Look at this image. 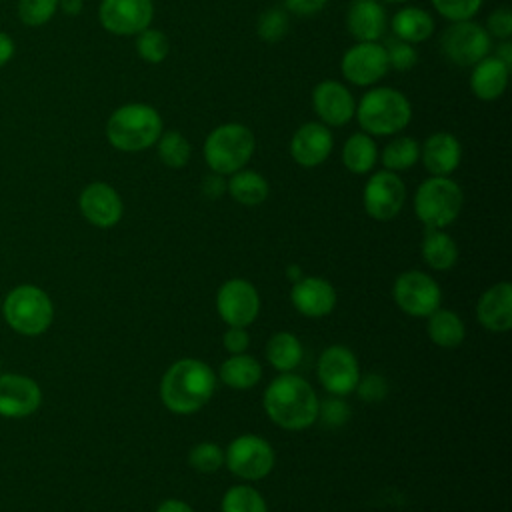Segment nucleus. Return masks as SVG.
Masks as SVG:
<instances>
[{
    "mask_svg": "<svg viewBox=\"0 0 512 512\" xmlns=\"http://www.w3.org/2000/svg\"><path fill=\"white\" fill-rule=\"evenodd\" d=\"M318 398L312 386L290 372L276 376L264 392L268 418L284 430H304L318 418Z\"/></svg>",
    "mask_w": 512,
    "mask_h": 512,
    "instance_id": "1",
    "label": "nucleus"
},
{
    "mask_svg": "<svg viewBox=\"0 0 512 512\" xmlns=\"http://www.w3.org/2000/svg\"><path fill=\"white\" fill-rule=\"evenodd\" d=\"M216 376L208 364L196 358L174 362L160 384V398L174 414L198 412L214 394Z\"/></svg>",
    "mask_w": 512,
    "mask_h": 512,
    "instance_id": "2",
    "label": "nucleus"
},
{
    "mask_svg": "<svg viewBox=\"0 0 512 512\" xmlns=\"http://www.w3.org/2000/svg\"><path fill=\"white\" fill-rule=\"evenodd\" d=\"M162 134V118L156 108L132 102L116 108L106 122L108 142L122 152H140L156 144Z\"/></svg>",
    "mask_w": 512,
    "mask_h": 512,
    "instance_id": "3",
    "label": "nucleus"
},
{
    "mask_svg": "<svg viewBox=\"0 0 512 512\" xmlns=\"http://www.w3.org/2000/svg\"><path fill=\"white\" fill-rule=\"evenodd\" d=\"M354 116L366 134L392 136L410 124L412 106L400 90L380 86L368 90L360 98Z\"/></svg>",
    "mask_w": 512,
    "mask_h": 512,
    "instance_id": "4",
    "label": "nucleus"
},
{
    "mask_svg": "<svg viewBox=\"0 0 512 512\" xmlns=\"http://www.w3.org/2000/svg\"><path fill=\"white\" fill-rule=\"evenodd\" d=\"M256 140L250 128L240 122L216 126L204 140V160L214 174L230 176L242 170L252 158Z\"/></svg>",
    "mask_w": 512,
    "mask_h": 512,
    "instance_id": "5",
    "label": "nucleus"
},
{
    "mask_svg": "<svg viewBox=\"0 0 512 512\" xmlns=\"http://www.w3.org/2000/svg\"><path fill=\"white\" fill-rule=\"evenodd\" d=\"M2 314L14 332L38 336L50 328L54 320V306L42 288L22 284L6 296L2 302Z\"/></svg>",
    "mask_w": 512,
    "mask_h": 512,
    "instance_id": "6",
    "label": "nucleus"
},
{
    "mask_svg": "<svg viewBox=\"0 0 512 512\" xmlns=\"http://www.w3.org/2000/svg\"><path fill=\"white\" fill-rule=\"evenodd\" d=\"M464 194L448 176L424 180L414 196V210L426 228H446L462 210Z\"/></svg>",
    "mask_w": 512,
    "mask_h": 512,
    "instance_id": "7",
    "label": "nucleus"
},
{
    "mask_svg": "<svg viewBox=\"0 0 512 512\" xmlns=\"http://www.w3.org/2000/svg\"><path fill=\"white\" fill-rule=\"evenodd\" d=\"M440 46L446 58L454 64L474 66L488 56L492 48V36L486 32L484 26L476 24L474 20H462L452 22V26L444 30Z\"/></svg>",
    "mask_w": 512,
    "mask_h": 512,
    "instance_id": "8",
    "label": "nucleus"
},
{
    "mask_svg": "<svg viewBox=\"0 0 512 512\" xmlns=\"http://www.w3.org/2000/svg\"><path fill=\"white\" fill-rule=\"evenodd\" d=\"M224 462L232 474L244 480H260L274 468V450L262 436L242 434L230 442Z\"/></svg>",
    "mask_w": 512,
    "mask_h": 512,
    "instance_id": "9",
    "label": "nucleus"
},
{
    "mask_svg": "<svg viewBox=\"0 0 512 512\" xmlns=\"http://www.w3.org/2000/svg\"><path fill=\"white\" fill-rule=\"evenodd\" d=\"M394 302L408 316L428 318L436 308H440L442 292L440 286L424 272L410 270L396 278L392 288Z\"/></svg>",
    "mask_w": 512,
    "mask_h": 512,
    "instance_id": "10",
    "label": "nucleus"
},
{
    "mask_svg": "<svg viewBox=\"0 0 512 512\" xmlns=\"http://www.w3.org/2000/svg\"><path fill=\"white\" fill-rule=\"evenodd\" d=\"M406 186L396 172L380 170L372 174L364 186L362 202L374 220H392L404 206Z\"/></svg>",
    "mask_w": 512,
    "mask_h": 512,
    "instance_id": "11",
    "label": "nucleus"
},
{
    "mask_svg": "<svg viewBox=\"0 0 512 512\" xmlns=\"http://www.w3.org/2000/svg\"><path fill=\"white\" fill-rule=\"evenodd\" d=\"M216 310L228 326L246 328L260 312L258 290L242 278H232L218 288Z\"/></svg>",
    "mask_w": 512,
    "mask_h": 512,
    "instance_id": "12",
    "label": "nucleus"
},
{
    "mask_svg": "<svg viewBox=\"0 0 512 512\" xmlns=\"http://www.w3.org/2000/svg\"><path fill=\"white\" fill-rule=\"evenodd\" d=\"M154 16L152 0H102L98 18L104 30L116 36H132L150 26Z\"/></svg>",
    "mask_w": 512,
    "mask_h": 512,
    "instance_id": "13",
    "label": "nucleus"
},
{
    "mask_svg": "<svg viewBox=\"0 0 512 512\" xmlns=\"http://www.w3.org/2000/svg\"><path fill=\"white\" fill-rule=\"evenodd\" d=\"M342 76L356 86H372L388 72L386 48L378 42H356L340 62Z\"/></svg>",
    "mask_w": 512,
    "mask_h": 512,
    "instance_id": "14",
    "label": "nucleus"
},
{
    "mask_svg": "<svg viewBox=\"0 0 512 512\" xmlns=\"http://www.w3.org/2000/svg\"><path fill=\"white\" fill-rule=\"evenodd\" d=\"M318 380L334 396L350 394L360 380L356 356L346 346L326 348L318 360Z\"/></svg>",
    "mask_w": 512,
    "mask_h": 512,
    "instance_id": "15",
    "label": "nucleus"
},
{
    "mask_svg": "<svg viewBox=\"0 0 512 512\" xmlns=\"http://www.w3.org/2000/svg\"><path fill=\"white\" fill-rule=\"evenodd\" d=\"M42 404V390L36 380L24 374H0V416L24 418Z\"/></svg>",
    "mask_w": 512,
    "mask_h": 512,
    "instance_id": "16",
    "label": "nucleus"
},
{
    "mask_svg": "<svg viewBox=\"0 0 512 512\" xmlns=\"http://www.w3.org/2000/svg\"><path fill=\"white\" fill-rule=\"evenodd\" d=\"M312 106L326 126H344L356 112V102L350 90L336 80H322L314 86Z\"/></svg>",
    "mask_w": 512,
    "mask_h": 512,
    "instance_id": "17",
    "label": "nucleus"
},
{
    "mask_svg": "<svg viewBox=\"0 0 512 512\" xmlns=\"http://www.w3.org/2000/svg\"><path fill=\"white\" fill-rule=\"evenodd\" d=\"M78 204H80L82 216L98 228H110L118 224L124 212L118 192L106 182L88 184L82 190Z\"/></svg>",
    "mask_w": 512,
    "mask_h": 512,
    "instance_id": "18",
    "label": "nucleus"
},
{
    "mask_svg": "<svg viewBox=\"0 0 512 512\" xmlns=\"http://www.w3.org/2000/svg\"><path fill=\"white\" fill-rule=\"evenodd\" d=\"M332 146L334 138L326 124L306 122L294 132L290 140V156L296 164L304 168H314L330 156Z\"/></svg>",
    "mask_w": 512,
    "mask_h": 512,
    "instance_id": "19",
    "label": "nucleus"
},
{
    "mask_svg": "<svg viewBox=\"0 0 512 512\" xmlns=\"http://www.w3.org/2000/svg\"><path fill=\"white\" fill-rule=\"evenodd\" d=\"M294 308L308 318L328 316L336 306V292L330 282L318 276H302L292 286Z\"/></svg>",
    "mask_w": 512,
    "mask_h": 512,
    "instance_id": "20",
    "label": "nucleus"
},
{
    "mask_svg": "<svg viewBox=\"0 0 512 512\" xmlns=\"http://www.w3.org/2000/svg\"><path fill=\"white\" fill-rule=\"evenodd\" d=\"M480 324L490 332H508L512 328V286L498 282L488 288L476 308Z\"/></svg>",
    "mask_w": 512,
    "mask_h": 512,
    "instance_id": "21",
    "label": "nucleus"
},
{
    "mask_svg": "<svg viewBox=\"0 0 512 512\" xmlns=\"http://www.w3.org/2000/svg\"><path fill=\"white\" fill-rule=\"evenodd\" d=\"M346 26L356 42H378L386 32V12L378 0H354L346 12Z\"/></svg>",
    "mask_w": 512,
    "mask_h": 512,
    "instance_id": "22",
    "label": "nucleus"
},
{
    "mask_svg": "<svg viewBox=\"0 0 512 512\" xmlns=\"http://www.w3.org/2000/svg\"><path fill=\"white\" fill-rule=\"evenodd\" d=\"M420 158L424 162V168L432 176H448L460 164L462 146L456 136L448 132H434L424 140L420 148Z\"/></svg>",
    "mask_w": 512,
    "mask_h": 512,
    "instance_id": "23",
    "label": "nucleus"
},
{
    "mask_svg": "<svg viewBox=\"0 0 512 512\" xmlns=\"http://www.w3.org/2000/svg\"><path fill=\"white\" fill-rule=\"evenodd\" d=\"M510 68L496 56H486L474 64L470 74V88L480 100H498L508 86Z\"/></svg>",
    "mask_w": 512,
    "mask_h": 512,
    "instance_id": "24",
    "label": "nucleus"
},
{
    "mask_svg": "<svg viewBox=\"0 0 512 512\" xmlns=\"http://www.w3.org/2000/svg\"><path fill=\"white\" fill-rule=\"evenodd\" d=\"M392 30L402 42L418 44L432 36L434 20L426 10L418 6H406L394 14Z\"/></svg>",
    "mask_w": 512,
    "mask_h": 512,
    "instance_id": "25",
    "label": "nucleus"
},
{
    "mask_svg": "<svg viewBox=\"0 0 512 512\" xmlns=\"http://www.w3.org/2000/svg\"><path fill=\"white\" fill-rule=\"evenodd\" d=\"M228 194L244 206H258L268 198L270 186L266 178L254 170H238L230 174V180L226 182Z\"/></svg>",
    "mask_w": 512,
    "mask_h": 512,
    "instance_id": "26",
    "label": "nucleus"
},
{
    "mask_svg": "<svg viewBox=\"0 0 512 512\" xmlns=\"http://www.w3.org/2000/svg\"><path fill=\"white\" fill-rule=\"evenodd\" d=\"M422 256L434 270H448L458 260L456 242L442 228H426L422 238Z\"/></svg>",
    "mask_w": 512,
    "mask_h": 512,
    "instance_id": "27",
    "label": "nucleus"
},
{
    "mask_svg": "<svg viewBox=\"0 0 512 512\" xmlns=\"http://www.w3.org/2000/svg\"><path fill=\"white\" fill-rule=\"evenodd\" d=\"M464 322L452 310L436 308L428 316V336L440 348H456L464 340Z\"/></svg>",
    "mask_w": 512,
    "mask_h": 512,
    "instance_id": "28",
    "label": "nucleus"
},
{
    "mask_svg": "<svg viewBox=\"0 0 512 512\" xmlns=\"http://www.w3.org/2000/svg\"><path fill=\"white\" fill-rule=\"evenodd\" d=\"M378 160V148L370 134L356 132L352 134L342 148V162L354 174H366L374 168Z\"/></svg>",
    "mask_w": 512,
    "mask_h": 512,
    "instance_id": "29",
    "label": "nucleus"
},
{
    "mask_svg": "<svg viewBox=\"0 0 512 512\" xmlns=\"http://www.w3.org/2000/svg\"><path fill=\"white\" fill-rule=\"evenodd\" d=\"M262 376V368L258 360H254L248 354H232L224 364L220 366V380L236 390H248L252 388Z\"/></svg>",
    "mask_w": 512,
    "mask_h": 512,
    "instance_id": "30",
    "label": "nucleus"
},
{
    "mask_svg": "<svg viewBox=\"0 0 512 512\" xmlns=\"http://www.w3.org/2000/svg\"><path fill=\"white\" fill-rule=\"evenodd\" d=\"M266 358L276 370L290 372L302 360V344L294 334L278 332L266 344Z\"/></svg>",
    "mask_w": 512,
    "mask_h": 512,
    "instance_id": "31",
    "label": "nucleus"
},
{
    "mask_svg": "<svg viewBox=\"0 0 512 512\" xmlns=\"http://www.w3.org/2000/svg\"><path fill=\"white\" fill-rule=\"evenodd\" d=\"M380 158L384 168L390 172L408 170L420 158V144L410 136H398L384 146Z\"/></svg>",
    "mask_w": 512,
    "mask_h": 512,
    "instance_id": "32",
    "label": "nucleus"
},
{
    "mask_svg": "<svg viewBox=\"0 0 512 512\" xmlns=\"http://www.w3.org/2000/svg\"><path fill=\"white\" fill-rule=\"evenodd\" d=\"M156 148H158V158L170 166V168H182L188 164L192 148L190 142L186 140L184 134L170 130V132H162L160 138L156 140Z\"/></svg>",
    "mask_w": 512,
    "mask_h": 512,
    "instance_id": "33",
    "label": "nucleus"
},
{
    "mask_svg": "<svg viewBox=\"0 0 512 512\" xmlns=\"http://www.w3.org/2000/svg\"><path fill=\"white\" fill-rule=\"evenodd\" d=\"M222 512H268L264 498L252 486H232L222 498Z\"/></svg>",
    "mask_w": 512,
    "mask_h": 512,
    "instance_id": "34",
    "label": "nucleus"
},
{
    "mask_svg": "<svg viewBox=\"0 0 512 512\" xmlns=\"http://www.w3.org/2000/svg\"><path fill=\"white\" fill-rule=\"evenodd\" d=\"M136 52L142 60L150 64H160L170 52L168 36L162 30L148 26L136 34Z\"/></svg>",
    "mask_w": 512,
    "mask_h": 512,
    "instance_id": "35",
    "label": "nucleus"
},
{
    "mask_svg": "<svg viewBox=\"0 0 512 512\" xmlns=\"http://www.w3.org/2000/svg\"><path fill=\"white\" fill-rule=\"evenodd\" d=\"M188 464L202 474H212L224 464V452L214 442H200L190 450Z\"/></svg>",
    "mask_w": 512,
    "mask_h": 512,
    "instance_id": "36",
    "label": "nucleus"
},
{
    "mask_svg": "<svg viewBox=\"0 0 512 512\" xmlns=\"http://www.w3.org/2000/svg\"><path fill=\"white\" fill-rule=\"evenodd\" d=\"M256 32L266 42L282 40L286 36V32H288V16H286V12L280 10V8L264 10L260 14V18H258Z\"/></svg>",
    "mask_w": 512,
    "mask_h": 512,
    "instance_id": "37",
    "label": "nucleus"
},
{
    "mask_svg": "<svg viewBox=\"0 0 512 512\" xmlns=\"http://www.w3.org/2000/svg\"><path fill=\"white\" fill-rule=\"evenodd\" d=\"M58 10V0H18V16L28 26H42Z\"/></svg>",
    "mask_w": 512,
    "mask_h": 512,
    "instance_id": "38",
    "label": "nucleus"
},
{
    "mask_svg": "<svg viewBox=\"0 0 512 512\" xmlns=\"http://www.w3.org/2000/svg\"><path fill=\"white\" fill-rule=\"evenodd\" d=\"M434 10L450 22L472 20L482 6V0H432Z\"/></svg>",
    "mask_w": 512,
    "mask_h": 512,
    "instance_id": "39",
    "label": "nucleus"
},
{
    "mask_svg": "<svg viewBox=\"0 0 512 512\" xmlns=\"http://www.w3.org/2000/svg\"><path fill=\"white\" fill-rule=\"evenodd\" d=\"M386 58H388V68L406 72L414 68V64L418 62V52L414 50L412 44L398 40V42H390V46L386 48Z\"/></svg>",
    "mask_w": 512,
    "mask_h": 512,
    "instance_id": "40",
    "label": "nucleus"
},
{
    "mask_svg": "<svg viewBox=\"0 0 512 512\" xmlns=\"http://www.w3.org/2000/svg\"><path fill=\"white\" fill-rule=\"evenodd\" d=\"M486 32L494 38H500V40H510L512 36V12L502 6V8H496L490 16H488V22H486Z\"/></svg>",
    "mask_w": 512,
    "mask_h": 512,
    "instance_id": "41",
    "label": "nucleus"
},
{
    "mask_svg": "<svg viewBox=\"0 0 512 512\" xmlns=\"http://www.w3.org/2000/svg\"><path fill=\"white\" fill-rule=\"evenodd\" d=\"M358 390V396L366 402H378L386 396V380L380 376V374H366L362 380H358L356 388Z\"/></svg>",
    "mask_w": 512,
    "mask_h": 512,
    "instance_id": "42",
    "label": "nucleus"
},
{
    "mask_svg": "<svg viewBox=\"0 0 512 512\" xmlns=\"http://www.w3.org/2000/svg\"><path fill=\"white\" fill-rule=\"evenodd\" d=\"M318 416H322L324 422L330 424V426H340V424H344L348 420L350 410H348V406L342 400L332 398V400H326L322 404V408H318Z\"/></svg>",
    "mask_w": 512,
    "mask_h": 512,
    "instance_id": "43",
    "label": "nucleus"
},
{
    "mask_svg": "<svg viewBox=\"0 0 512 512\" xmlns=\"http://www.w3.org/2000/svg\"><path fill=\"white\" fill-rule=\"evenodd\" d=\"M222 342H224V348H226L230 354H242V352L248 348V344H250V336H248V332H246L244 328H240V326H230V328L224 332Z\"/></svg>",
    "mask_w": 512,
    "mask_h": 512,
    "instance_id": "44",
    "label": "nucleus"
},
{
    "mask_svg": "<svg viewBox=\"0 0 512 512\" xmlns=\"http://www.w3.org/2000/svg\"><path fill=\"white\" fill-rule=\"evenodd\" d=\"M326 2L328 0H284V6L296 16H314L326 6Z\"/></svg>",
    "mask_w": 512,
    "mask_h": 512,
    "instance_id": "45",
    "label": "nucleus"
},
{
    "mask_svg": "<svg viewBox=\"0 0 512 512\" xmlns=\"http://www.w3.org/2000/svg\"><path fill=\"white\" fill-rule=\"evenodd\" d=\"M224 190H226V182L222 180L220 174H214V172H212V174L206 176L204 182H202V192H204L206 196H210V198H218Z\"/></svg>",
    "mask_w": 512,
    "mask_h": 512,
    "instance_id": "46",
    "label": "nucleus"
},
{
    "mask_svg": "<svg viewBox=\"0 0 512 512\" xmlns=\"http://www.w3.org/2000/svg\"><path fill=\"white\" fill-rule=\"evenodd\" d=\"M14 56V40L0 30V66L8 64Z\"/></svg>",
    "mask_w": 512,
    "mask_h": 512,
    "instance_id": "47",
    "label": "nucleus"
},
{
    "mask_svg": "<svg viewBox=\"0 0 512 512\" xmlns=\"http://www.w3.org/2000/svg\"><path fill=\"white\" fill-rule=\"evenodd\" d=\"M156 512H194V510H192L186 502L170 498V500H164V502L156 508Z\"/></svg>",
    "mask_w": 512,
    "mask_h": 512,
    "instance_id": "48",
    "label": "nucleus"
},
{
    "mask_svg": "<svg viewBox=\"0 0 512 512\" xmlns=\"http://www.w3.org/2000/svg\"><path fill=\"white\" fill-rule=\"evenodd\" d=\"M496 58L500 62H504L508 68L512 66V44H510V40L500 42V46L496 48Z\"/></svg>",
    "mask_w": 512,
    "mask_h": 512,
    "instance_id": "49",
    "label": "nucleus"
},
{
    "mask_svg": "<svg viewBox=\"0 0 512 512\" xmlns=\"http://www.w3.org/2000/svg\"><path fill=\"white\" fill-rule=\"evenodd\" d=\"M58 8L68 16H78L82 12V0H58Z\"/></svg>",
    "mask_w": 512,
    "mask_h": 512,
    "instance_id": "50",
    "label": "nucleus"
},
{
    "mask_svg": "<svg viewBox=\"0 0 512 512\" xmlns=\"http://www.w3.org/2000/svg\"><path fill=\"white\" fill-rule=\"evenodd\" d=\"M386 2H404V0H386Z\"/></svg>",
    "mask_w": 512,
    "mask_h": 512,
    "instance_id": "51",
    "label": "nucleus"
},
{
    "mask_svg": "<svg viewBox=\"0 0 512 512\" xmlns=\"http://www.w3.org/2000/svg\"><path fill=\"white\" fill-rule=\"evenodd\" d=\"M0 304H2V302H0Z\"/></svg>",
    "mask_w": 512,
    "mask_h": 512,
    "instance_id": "52",
    "label": "nucleus"
}]
</instances>
